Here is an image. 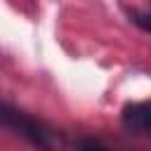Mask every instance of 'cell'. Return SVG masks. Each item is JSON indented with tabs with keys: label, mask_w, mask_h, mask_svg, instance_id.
<instances>
[{
	"label": "cell",
	"mask_w": 151,
	"mask_h": 151,
	"mask_svg": "<svg viewBox=\"0 0 151 151\" xmlns=\"http://www.w3.org/2000/svg\"><path fill=\"white\" fill-rule=\"evenodd\" d=\"M0 123L9 130H14L17 134H21L24 139H28L33 146L42 149V151H52V139H50V132L38 123L33 120L31 116L21 113L19 109L0 101Z\"/></svg>",
	"instance_id": "6da1fadb"
},
{
	"label": "cell",
	"mask_w": 151,
	"mask_h": 151,
	"mask_svg": "<svg viewBox=\"0 0 151 151\" xmlns=\"http://www.w3.org/2000/svg\"><path fill=\"white\" fill-rule=\"evenodd\" d=\"M123 120H125L127 127L142 130V132L151 134V104L144 101V104H130V106H125Z\"/></svg>",
	"instance_id": "7a4b0ae2"
},
{
	"label": "cell",
	"mask_w": 151,
	"mask_h": 151,
	"mask_svg": "<svg viewBox=\"0 0 151 151\" xmlns=\"http://www.w3.org/2000/svg\"><path fill=\"white\" fill-rule=\"evenodd\" d=\"M130 17H132V21H134L142 31L151 33V9H134Z\"/></svg>",
	"instance_id": "3957f363"
},
{
	"label": "cell",
	"mask_w": 151,
	"mask_h": 151,
	"mask_svg": "<svg viewBox=\"0 0 151 151\" xmlns=\"http://www.w3.org/2000/svg\"><path fill=\"white\" fill-rule=\"evenodd\" d=\"M76 151H120V149H111V146L99 144V142H78Z\"/></svg>",
	"instance_id": "277c9868"
}]
</instances>
